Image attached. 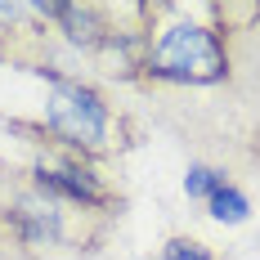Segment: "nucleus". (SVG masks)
Wrapping results in <instances>:
<instances>
[{"label": "nucleus", "mask_w": 260, "mask_h": 260, "mask_svg": "<svg viewBox=\"0 0 260 260\" xmlns=\"http://www.w3.org/2000/svg\"><path fill=\"white\" fill-rule=\"evenodd\" d=\"M229 77L220 0H144V45L130 90H215Z\"/></svg>", "instance_id": "nucleus-2"}, {"label": "nucleus", "mask_w": 260, "mask_h": 260, "mask_svg": "<svg viewBox=\"0 0 260 260\" xmlns=\"http://www.w3.org/2000/svg\"><path fill=\"white\" fill-rule=\"evenodd\" d=\"M157 260H220V251L193 234H171L157 247Z\"/></svg>", "instance_id": "nucleus-8"}, {"label": "nucleus", "mask_w": 260, "mask_h": 260, "mask_svg": "<svg viewBox=\"0 0 260 260\" xmlns=\"http://www.w3.org/2000/svg\"><path fill=\"white\" fill-rule=\"evenodd\" d=\"M117 220L63 202L18 175H0V256L5 260H90L112 242Z\"/></svg>", "instance_id": "nucleus-3"}, {"label": "nucleus", "mask_w": 260, "mask_h": 260, "mask_svg": "<svg viewBox=\"0 0 260 260\" xmlns=\"http://www.w3.org/2000/svg\"><path fill=\"white\" fill-rule=\"evenodd\" d=\"M0 260H5V256H0Z\"/></svg>", "instance_id": "nucleus-9"}, {"label": "nucleus", "mask_w": 260, "mask_h": 260, "mask_svg": "<svg viewBox=\"0 0 260 260\" xmlns=\"http://www.w3.org/2000/svg\"><path fill=\"white\" fill-rule=\"evenodd\" d=\"M63 41L54 31L50 0H0V68L50 72L63 68Z\"/></svg>", "instance_id": "nucleus-5"}, {"label": "nucleus", "mask_w": 260, "mask_h": 260, "mask_svg": "<svg viewBox=\"0 0 260 260\" xmlns=\"http://www.w3.org/2000/svg\"><path fill=\"white\" fill-rule=\"evenodd\" d=\"M229 175L220 171V166H211V161H188V171H184V193H188V202H202L207 207L211 193L215 188H224Z\"/></svg>", "instance_id": "nucleus-7"}, {"label": "nucleus", "mask_w": 260, "mask_h": 260, "mask_svg": "<svg viewBox=\"0 0 260 260\" xmlns=\"http://www.w3.org/2000/svg\"><path fill=\"white\" fill-rule=\"evenodd\" d=\"M229 27V77L215 90H139L153 126L175 135L193 161L229 180H260V0H220Z\"/></svg>", "instance_id": "nucleus-1"}, {"label": "nucleus", "mask_w": 260, "mask_h": 260, "mask_svg": "<svg viewBox=\"0 0 260 260\" xmlns=\"http://www.w3.org/2000/svg\"><path fill=\"white\" fill-rule=\"evenodd\" d=\"M207 215L215 224H247L251 220V198H247V188L242 184H224V188H215L207 202Z\"/></svg>", "instance_id": "nucleus-6"}, {"label": "nucleus", "mask_w": 260, "mask_h": 260, "mask_svg": "<svg viewBox=\"0 0 260 260\" xmlns=\"http://www.w3.org/2000/svg\"><path fill=\"white\" fill-rule=\"evenodd\" d=\"M41 77H45L41 121L72 153L117 171V161L144 144V126H139L135 108L121 104V94L108 81L90 77V72H72V68H50Z\"/></svg>", "instance_id": "nucleus-4"}]
</instances>
